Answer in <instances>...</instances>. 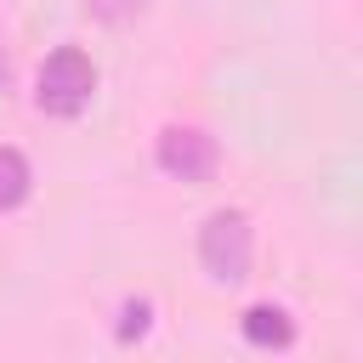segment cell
<instances>
[{
	"mask_svg": "<svg viewBox=\"0 0 363 363\" xmlns=\"http://www.w3.org/2000/svg\"><path fill=\"white\" fill-rule=\"evenodd\" d=\"M96 85H102L96 62H91L79 45H57V51H45V62L34 68V108H40L45 119H79V113L96 102Z\"/></svg>",
	"mask_w": 363,
	"mask_h": 363,
	"instance_id": "1",
	"label": "cell"
},
{
	"mask_svg": "<svg viewBox=\"0 0 363 363\" xmlns=\"http://www.w3.org/2000/svg\"><path fill=\"white\" fill-rule=\"evenodd\" d=\"M199 267L210 284H244L255 267V227L244 210H210L199 227Z\"/></svg>",
	"mask_w": 363,
	"mask_h": 363,
	"instance_id": "2",
	"label": "cell"
},
{
	"mask_svg": "<svg viewBox=\"0 0 363 363\" xmlns=\"http://www.w3.org/2000/svg\"><path fill=\"white\" fill-rule=\"evenodd\" d=\"M153 164L170 176V182H187V187H204L221 164V147L216 136H204L199 125H164L159 142H153Z\"/></svg>",
	"mask_w": 363,
	"mask_h": 363,
	"instance_id": "3",
	"label": "cell"
},
{
	"mask_svg": "<svg viewBox=\"0 0 363 363\" xmlns=\"http://www.w3.org/2000/svg\"><path fill=\"white\" fill-rule=\"evenodd\" d=\"M238 335H244V346H255V352H289V346H295V318H289L278 301H255V306H244Z\"/></svg>",
	"mask_w": 363,
	"mask_h": 363,
	"instance_id": "4",
	"label": "cell"
},
{
	"mask_svg": "<svg viewBox=\"0 0 363 363\" xmlns=\"http://www.w3.org/2000/svg\"><path fill=\"white\" fill-rule=\"evenodd\" d=\"M28 193H34V164H28L11 142H0V216L23 210Z\"/></svg>",
	"mask_w": 363,
	"mask_h": 363,
	"instance_id": "5",
	"label": "cell"
},
{
	"mask_svg": "<svg viewBox=\"0 0 363 363\" xmlns=\"http://www.w3.org/2000/svg\"><path fill=\"white\" fill-rule=\"evenodd\" d=\"M147 329H153V301H147V295H130V301H119L113 340H119V346H130V340H142Z\"/></svg>",
	"mask_w": 363,
	"mask_h": 363,
	"instance_id": "6",
	"label": "cell"
},
{
	"mask_svg": "<svg viewBox=\"0 0 363 363\" xmlns=\"http://www.w3.org/2000/svg\"><path fill=\"white\" fill-rule=\"evenodd\" d=\"M85 6H91V17H96V23H130L147 0H85Z\"/></svg>",
	"mask_w": 363,
	"mask_h": 363,
	"instance_id": "7",
	"label": "cell"
}]
</instances>
